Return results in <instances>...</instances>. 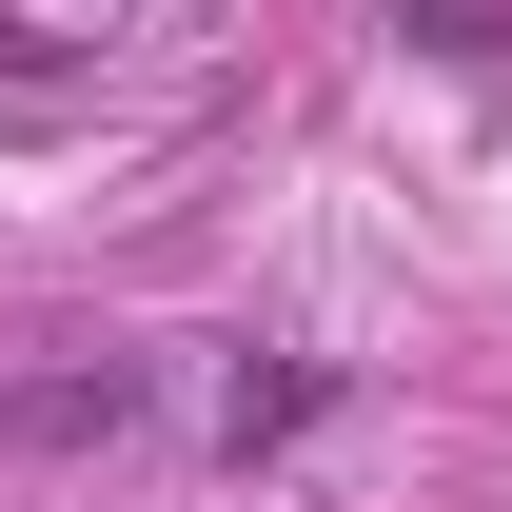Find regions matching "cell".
Returning a JSON list of instances; mask_svg holds the SVG:
<instances>
[{
    "mask_svg": "<svg viewBox=\"0 0 512 512\" xmlns=\"http://www.w3.org/2000/svg\"><path fill=\"white\" fill-rule=\"evenodd\" d=\"M0 434H20V453H99V434H138V375H119V355H99V375H20Z\"/></svg>",
    "mask_w": 512,
    "mask_h": 512,
    "instance_id": "6da1fadb",
    "label": "cell"
},
{
    "mask_svg": "<svg viewBox=\"0 0 512 512\" xmlns=\"http://www.w3.org/2000/svg\"><path fill=\"white\" fill-rule=\"evenodd\" d=\"M316 414H335V375H316V355H276V375H237V394H217V434H237V453L316 434Z\"/></svg>",
    "mask_w": 512,
    "mask_h": 512,
    "instance_id": "7a4b0ae2",
    "label": "cell"
},
{
    "mask_svg": "<svg viewBox=\"0 0 512 512\" xmlns=\"http://www.w3.org/2000/svg\"><path fill=\"white\" fill-rule=\"evenodd\" d=\"M394 40H434V60H493V40H512V0H394Z\"/></svg>",
    "mask_w": 512,
    "mask_h": 512,
    "instance_id": "3957f363",
    "label": "cell"
}]
</instances>
